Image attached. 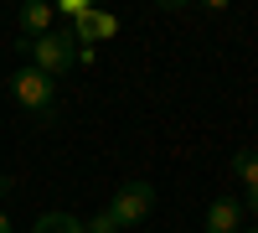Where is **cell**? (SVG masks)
I'll use <instances>...</instances> for the list:
<instances>
[{
    "label": "cell",
    "instance_id": "10",
    "mask_svg": "<svg viewBox=\"0 0 258 233\" xmlns=\"http://www.w3.org/2000/svg\"><path fill=\"white\" fill-rule=\"evenodd\" d=\"M83 223H88V233H119L109 213H93V218H83Z\"/></svg>",
    "mask_w": 258,
    "mask_h": 233
},
{
    "label": "cell",
    "instance_id": "5",
    "mask_svg": "<svg viewBox=\"0 0 258 233\" xmlns=\"http://www.w3.org/2000/svg\"><path fill=\"white\" fill-rule=\"evenodd\" d=\"M119 31V16L114 11H88V16H83V21H73V41H78V47H93V41H109Z\"/></svg>",
    "mask_w": 258,
    "mask_h": 233
},
{
    "label": "cell",
    "instance_id": "1",
    "mask_svg": "<svg viewBox=\"0 0 258 233\" xmlns=\"http://www.w3.org/2000/svg\"><path fill=\"white\" fill-rule=\"evenodd\" d=\"M11 99L26 109L31 119H52V104H57V83L47 78V73H36L31 62L26 68H16L11 73Z\"/></svg>",
    "mask_w": 258,
    "mask_h": 233
},
{
    "label": "cell",
    "instance_id": "7",
    "mask_svg": "<svg viewBox=\"0 0 258 233\" xmlns=\"http://www.w3.org/2000/svg\"><path fill=\"white\" fill-rule=\"evenodd\" d=\"M232 171H238V181L248 187V207L243 213H258V151H238L232 156Z\"/></svg>",
    "mask_w": 258,
    "mask_h": 233
},
{
    "label": "cell",
    "instance_id": "12",
    "mask_svg": "<svg viewBox=\"0 0 258 233\" xmlns=\"http://www.w3.org/2000/svg\"><path fill=\"white\" fill-rule=\"evenodd\" d=\"M6 192H11V181H6V176H0V197H6Z\"/></svg>",
    "mask_w": 258,
    "mask_h": 233
},
{
    "label": "cell",
    "instance_id": "6",
    "mask_svg": "<svg viewBox=\"0 0 258 233\" xmlns=\"http://www.w3.org/2000/svg\"><path fill=\"white\" fill-rule=\"evenodd\" d=\"M243 202L238 197H217V202H207V233H243Z\"/></svg>",
    "mask_w": 258,
    "mask_h": 233
},
{
    "label": "cell",
    "instance_id": "3",
    "mask_svg": "<svg viewBox=\"0 0 258 233\" xmlns=\"http://www.w3.org/2000/svg\"><path fill=\"white\" fill-rule=\"evenodd\" d=\"M103 213L114 218V228H140L150 213H155V187H150V181H124Z\"/></svg>",
    "mask_w": 258,
    "mask_h": 233
},
{
    "label": "cell",
    "instance_id": "8",
    "mask_svg": "<svg viewBox=\"0 0 258 233\" xmlns=\"http://www.w3.org/2000/svg\"><path fill=\"white\" fill-rule=\"evenodd\" d=\"M31 233H88V223H83L78 213H68V207H52V213H41Z\"/></svg>",
    "mask_w": 258,
    "mask_h": 233
},
{
    "label": "cell",
    "instance_id": "13",
    "mask_svg": "<svg viewBox=\"0 0 258 233\" xmlns=\"http://www.w3.org/2000/svg\"><path fill=\"white\" fill-rule=\"evenodd\" d=\"M243 233H258V228H243Z\"/></svg>",
    "mask_w": 258,
    "mask_h": 233
},
{
    "label": "cell",
    "instance_id": "11",
    "mask_svg": "<svg viewBox=\"0 0 258 233\" xmlns=\"http://www.w3.org/2000/svg\"><path fill=\"white\" fill-rule=\"evenodd\" d=\"M0 233H11V218H6V213H0Z\"/></svg>",
    "mask_w": 258,
    "mask_h": 233
},
{
    "label": "cell",
    "instance_id": "9",
    "mask_svg": "<svg viewBox=\"0 0 258 233\" xmlns=\"http://www.w3.org/2000/svg\"><path fill=\"white\" fill-rule=\"evenodd\" d=\"M62 16H73V21H83V16H88L93 11V0H62V6H57Z\"/></svg>",
    "mask_w": 258,
    "mask_h": 233
},
{
    "label": "cell",
    "instance_id": "4",
    "mask_svg": "<svg viewBox=\"0 0 258 233\" xmlns=\"http://www.w3.org/2000/svg\"><path fill=\"white\" fill-rule=\"evenodd\" d=\"M52 6H47V0H26V6H21L16 11V26H21V47H31V41H41V36H47L52 31Z\"/></svg>",
    "mask_w": 258,
    "mask_h": 233
},
{
    "label": "cell",
    "instance_id": "2",
    "mask_svg": "<svg viewBox=\"0 0 258 233\" xmlns=\"http://www.w3.org/2000/svg\"><path fill=\"white\" fill-rule=\"evenodd\" d=\"M31 68L36 73H47L52 83L62 78V73H73L78 68V41H73V31H47L41 41H31Z\"/></svg>",
    "mask_w": 258,
    "mask_h": 233
}]
</instances>
